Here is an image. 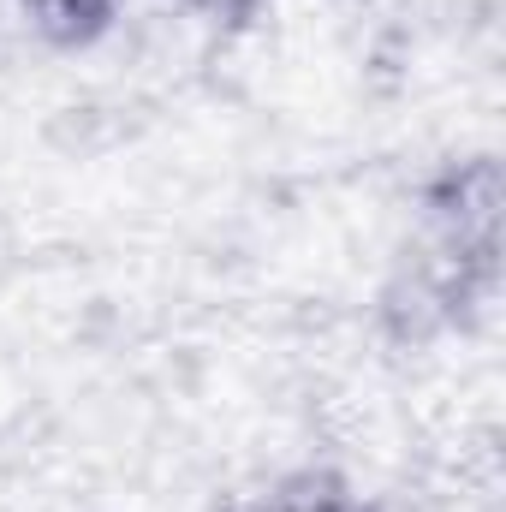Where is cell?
<instances>
[{
  "instance_id": "obj_1",
  "label": "cell",
  "mask_w": 506,
  "mask_h": 512,
  "mask_svg": "<svg viewBox=\"0 0 506 512\" xmlns=\"http://www.w3.org/2000/svg\"><path fill=\"white\" fill-rule=\"evenodd\" d=\"M197 6H209V12H239L245 0H197Z\"/></svg>"
}]
</instances>
